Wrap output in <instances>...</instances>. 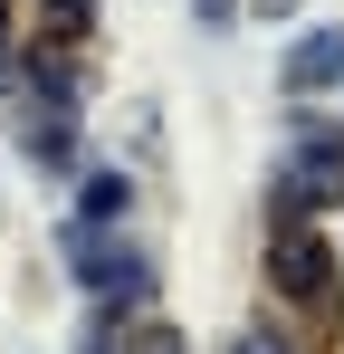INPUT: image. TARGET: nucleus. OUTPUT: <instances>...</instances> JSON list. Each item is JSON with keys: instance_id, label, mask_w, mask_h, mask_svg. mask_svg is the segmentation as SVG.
Returning <instances> with one entry per match:
<instances>
[{"instance_id": "obj_6", "label": "nucleus", "mask_w": 344, "mask_h": 354, "mask_svg": "<svg viewBox=\"0 0 344 354\" xmlns=\"http://www.w3.org/2000/svg\"><path fill=\"white\" fill-rule=\"evenodd\" d=\"M19 153H29L39 173H77V115H67V106H39V96H19Z\"/></svg>"}, {"instance_id": "obj_12", "label": "nucleus", "mask_w": 344, "mask_h": 354, "mask_svg": "<svg viewBox=\"0 0 344 354\" xmlns=\"http://www.w3.org/2000/svg\"><path fill=\"white\" fill-rule=\"evenodd\" d=\"M239 10H258V19H287V10H296V0H239Z\"/></svg>"}, {"instance_id": "obj_8", "label": "nucleus", "mask_w": 344, "mask_h": 354, "mask_svg": "<svg viewBox=\"0 0 344 354\" xmlns=\"http://www.w3.org/2000/svg\"><path fill=\"white\" fill-rule=\"evenodd\" d=\"M124 211H134V182L124 173H86L77 182V221H86V230H106V221H124Z\"/></svg>"}, {"instance_id": "obj_2", "label": "nucleus", "mask_w": 344, "mask_h": 354, "mask_svg": "<svg viewBox=\"0 0 344 354\" xmlns=\"http://www.w3.org/2000/svg\"><path fill=\"white\" fill-rule=\"evenodd\" d=\"M67 278L96 297V306H124V316H144L153 297H163V268H153V249H134V239L115 230H86V221H67Z\"/></svg>"}, {"instance_id": "obj_11", "label": "nucleus", "mask_w": 344, "mask_h": 354, "mask_svg": "<svg viewBox=\"0 0 344 354\" xmlns=\"http://www.w3.org/2000/svg\"><path fill=\"white\" fill-rule=\"evenodd\" d=\"M229 354H287V345H278V335H239Z\"/></svg>"}, {"instance_id": "obj_9", "label": "nucleus", "mask_w": 344, "mask_h": 354, "mask_svg": "<svg viewBox=\"0 0 344 354\" xmlns=\"http://www.w3.org/2000/svg\"><path fill=\"white\" fill-rule=\"evenodd\" d=\"M96 29V0H48V39L67 48V39H86Z\"/></svg>"}, {"instance_id": "obj_1", "label": "nucleus", "mask_w": 344, "mask_h": 354, "mask_svg": "<svg viewBox=\"0 0 344 354\" xmlns=\"http://www.w3.org/2000/svg\"><path fill=\"white\" fill-rule=\"evenodd\" d=\"M268 288H278V306H296V316L344 326V259H335V239L316 230V221H278V230H268Z\"/></svg>"}, {"instance_id": "obj_10", "label": "nucleus", "mask_w": 344, "mask_h": 354, "mask_svg": "<svg viewBox=\"0 0 344 354\" xmlns=\"http://www.w3.org/2000/svg\"><path fill=\"white\" fill-rule=\"evenodd\" d=\"M201 19H211V29H229V19H239V0H201Z\"/></svg>"}, {"instance_id": "obj_3", "label": "nucleus", "mask_w": 344, "mask_h": 354, "mask_svg": "<svg viewBox=\"0 0 344 354\" xmlns=\"http://www.w3.org/2000/svg\"><path fill=\"white\" fill-rule=\"evenodd\" d=\"M268 211H278V221H325V211H344V134L287 144L278 182H268Z\"/></svg>"}, {"instance_id": "obj_4", "label": "nucleus", "mask_w": 344, "mask_h": 354, "mask_svg": "<svg viewBox=\"0 0 344 354\" xmlns=\"http://www.w3.org/2000/svg\"><path fill=\"white\" fill-rule=\"evenodd\" d=\"M77 354H191V345H182V326L153 316V306H144V316L96 306V316H86V335H77Z\"/></svg>"}, {"instance_id": "obj_5", "label": "nucleus", "mask_w": 344, "mask_h": 354, "mask_svg": "<svg viewBox=\"0 0 344 354\" xmlns=\"http://www.w3.org/2000/svg\"><path fill=\"white\" fill-rule=\"evenodd\" d=\"M278 86L287 96H335L344 86V29H306V39L278 58Z\"/></svg>"}, {"instance_id": "obj_7", "label": "nucleus", "mask_w": 344, "mask_h": 354, "mask_svg": "<svg viewBox=\"0 0 344 354\" xmlns=\"http://www.w3.org/2000/svg\"><path fill=\"white\" fill-rule=\"evenodd\" d=\"M29 96H39V106H67V115H77V106H86V77H77V58H67V48H29Z\"/></svg>"}]
</instances>
